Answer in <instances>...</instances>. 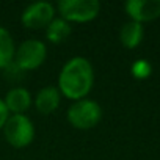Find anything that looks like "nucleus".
<instances>
[{"label": "nucleus", "instance_id": "1", "mask_svg": "<svg viewBox=\"0 0 160 160\" xmlns=\"http://www.w3.org/2000/svg\"><path fill=\"white\" fill-rule=\"evenodd\" d=\"M94 83V69L85 57H72L64 63L58 75V90L60 93L71 99L80 101L85 99L91 91Z\"/></svg>", "mask_w": 160, "mask_h": 160}, {"label": "nucleus", "instance_id": "2", "mask_svg": "<svg viewBox=\"0 0 160 160\" xmlns=\"http://www.w3.org/2000/svg\"><path fill=\"white\" fill-rule=\"evenodd\" d=\"M68 121L72 127L80 130H88L99 124L102 119V108L101 105L93 99H80L71 104L68 108Z\"/></svg>", "mask_w": 160, "mask_h": 160}, {"label": "nucleus", "instance_id": "3", "mask_svg": "<svg viewBox=\"0 0 160 160\" xmlns=\"http://www.w3.org/2000/svg\"><path fill=\"white\" fill-rule=\"evenodd\" d=\"M57 10L66 22H90L98 18L101 3L98 0H60Z\"/></svg>", "mask_w": 160, "mask_h": 160}, {"label": "nucleus", "instance_id": "4", "mask_svg": "<svg viewBox=\"0 0 160 160\" xmlns=\"http://www.w3.org/2000/svg\"><path fill=\"white\" fill-rule=\"evenodd\" d=\"M3 135L13 148H25L35 138V126L27 115H10L5 126Z\"/></svg>", "mask_w": 160, "mask_h": 160}, {"label": "nucleus", "instance_id": "5", "mask_svg": "<svg viewBox=\"0 0 160 160\" xmlns=\"http://www.w3.org/2000/svg\"><path fill=\"white\" fill-rule=\"evenodd\" d=\"M47 58V47L39 39H27L16 47L13 63L22 71H33L39 68Z\"/></svg>", "mask_w": 160, "mask_h": 160}, {"label": "nucleus", "instance_id": "6", "mask_svg": "<svg viewBox=\"0 0 160 160\" xmlns=\"http://www.w3.org/2000/svg\"><path fill=\"white\" fill-rule=\"evenodd\" d=\"M55 19V7L49 2H35L30 3L21 16L22 25L32 30L44 28Z\"/></svg>", "mask_w": 160, "mask_h": 160}, {"label": "nucleus", "instance_id": "7", "mask_svg": "<svg viewBox=\"0 0 160 160\" xmlns=\"http://www.w3.org/2000/svg\"><path fill=\"white\" fill-rule=\"evenodd\" d=\"M124 8L132 21L141 24L160 16V0H129Z\"/></svg>", "mask_w": 160, "mask_h": 160}, {"label": "nucleus", "instance_id": "8", "mask_svg": "<svg viewBox=\"0 0 160 160\" xmlns=\"http://www.w3.org/2000/svg\"><path fill=\"white\" fill-rule=\"evenodd\" d=\"M3 102H5V105L8 108V113L24 115L30 108L33 99H32V94H30L28 90H25L22 87H18V88H11L7 93Z\"/></svg>", "mask_w": 160, "mask_h": 160}, {"label": "nucleus", "instance_id": "9", "mask_svg": "<svg viewBox=\"0 0 160 160\" xmlns=\"http://www.w3.org/2000/svg\"><path fill=\"white\" fill-rule=\"evenodd\" d=\"M61 93L57 87H44L38 91L35 99V107L41 115H50L60 107Z\"/></svg>", "mask_w": 160, "mask_h": 160}, {"label": "nucleus", "instance_id": "10", "mask_svg": "<svg viewBox=\"0 0 160 160\" xmlns=\"http://www.w3.org/2000/svg\"><path fill=\"white\" fill-rule=\"evenodd\" d=\"M143 35H144L143 25H141L140 22L129 21V22H126V24L121 27L119 39H121L122 46H126L127 49H133V47H137V46L141 42Z\"/></svg>", "mask_w": 160, "mask_h": 160}, {"label": "nucleus", "instance_id": "11", "mask_svg": "<svg viewBox=\"0 0 160 160\" xmlns=\"http://www.w3.org/2000/svg\"><path fill=\"white\" fill-rule=\"evenodd\" d=\"M14 53L16 46L11 33L5 27H0V69H5L13 63Z\"/></svg>", "mask_w": 160, "mask_h": 160}, {"label": "nucleus", "instance_id": "12", "mask_svg": "<svg viewBox=\"0 0 160 160\" xmlns=\"http://www.w3.org/2000/svg\"><path fill=\"white\" fill-rule=\"evenodd\" d=\"M71 33H72V27L69 25V22H66L61 18H55L46 27V36L53 44H60V42L66 41Z\"/></svg>", "mask_w": 160, "mask_h": 160}, {"label": "nucleus", "instance_id": "13", "mask_svg": "<svg viewBox=\"0 0 160 160\" xmlns=\"http://www.w3.org/2000/svg\"><path fill=\"white\" fill-rule=\"evenodd\" d=\"M130 71H132L135 78H148L151 75L152 68H151L148 60H137V61H133Z\"/></svg>", "mask_w": 160, "mask_h": 160}, {"label": "nucleus", "instance_id": "14", "mask_svg": "<svg viewBox=\"0 0 160 160\" xmlns=\"http://www.w3.org/2000/svg\"><path fill=\"white\" fill-rule=\"evenodd\" d=\"M8 116H10L8 108H7V105H5L3 99L0 98V129H3V126H5V122H7Z\"/></svg>", "mask_w": 160, "mask_h": 160}]
</instances>
